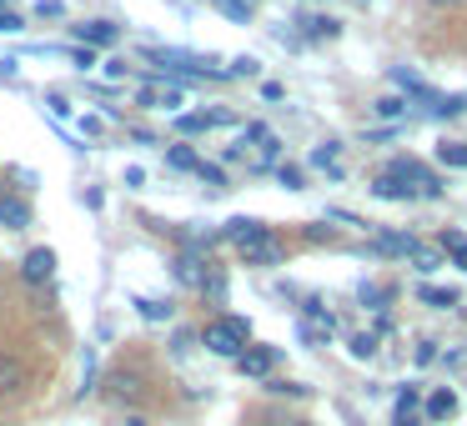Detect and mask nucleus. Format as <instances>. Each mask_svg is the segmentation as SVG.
Masks as SVG:
<instances>
[{
	"instance_id": "nucleus-25",
	"label": "nucleus",
	"mask_w": 467,
	"mask_h": 426,
	"mask_svg": "<svg viewBox=\"0 0 467 426\" xmlns=\"http://www.w3.org/2000/svg\"><path fill=\"white\" fill-rule=\"evenodd\" d=\"M417 296H422V306H437V311L457 306V291H452V286H427V281H422V291H417Z\"/></svg>"
},
{
	"instance_id": "nucleus-14",
	"label": "nucleus",
	"mask_w": 467,
	"mask_h": 426,
	"mask_svg": "<svg viewBox=\"0 0 467 426\" xmlns=\"http://www.w3.org/2000/svg\"><path fill=\"white\" fill-rule=\"evenodd\" d=\"M106 396H111L116 406L136 401V396H141V376H136V371H116L111 381H106Z\"/></svg>"
},
{
	"instance_id": "nucleus-32",
	"label": "nucleus",
	"mask_w": 467,
	"mask_h": 426,
	"mask_svg": "<svg viewBox=\"0 0 467 426\" xmlns=\"http://www.w3.org/2000/svg\"><path fill=\"white\" fill-rule=\"evenodd\" d=\"M61 56H66V61H71L81 76L91 71V66H101V61H96V51H91V46H61Z\"/></svg>"
},
{
	"instance_id": "nucleus-2",
	"label": "nucleus",
	"mask_w": 467,
	"mask_h": 426,
	"mask_svg": "<svg viewBox=\"0 0 467 426\" xmlns=\"http://www.w3.org/2000/svg\"><path fill=\"white\" fill-rule=\"evenodd\" d=\"M382 176H392V181H402V186H412L422 201H437L442 196V176L437 171H427L422 161H407V156H397V161H387V171Z\"/></svg>"
},
{
	"instance_id": "nucleus-10",
	"label": "nucleus",
	"mask_w": 467,
	"mask_h": 426,
	"mask_svg": "<svg viewBox=\"0 0 467 426\" xmlns=\"http://www.w3.org/2000/svg\"><path fill=\"white\" fill-rule=\"evenodd\" d=\"M31 386V366L16 351H0V396H21Z\"/></svg>"
},
{
	"instance_id": "nucleus-35",
	"label": "nucleus",
	"mask_w": 467,
	"mask_h": 426,
	"mask_svg": "<svg viewBox=\"0 0 467 426\" xmlns=\"http://www.w3.org/2000/svg\"><path fill=\"white\" fill-rule=\"evenodd\" d=\"M357 301H362L367 311H382V306H387V291H382V286H372V281H362V286H357Z\"/></svg>"
},
{
	"instance_id": "nucleus-34",
	"label": "nucleus",
	"mask_w": 467,
	"mask_h": 426,
	"mask_svg": "<svg viewBox=\"0 0 467 426\" xmlns=\"http://www.w3.org/2000/svg\"><path fill=\"white\" fill-rule=\"evenodd\" d=\"M437 161L442 166H467V141H442L437 146Z\"/></svg>"
},
{
	"instance_id": "nucleus-24",
	"label": "nucleus",
	"mask_w": 467,
	"mask_h": 426,
	"mask_svg": "<svg viewBox=\"0 0 467 426\" xmlns=\"http://www.w3.org/2000/svg\"><path fill=\"white\" fill-rule=\"evenodd\" d=\"M462 111H467L462 96H437V101L427 106V116H432V121H452V116H462Z\"/></svg>"
},
{
	"instance_id": "nucleus-38",
	"label": "nucleus",
	"mask_w": 467,
	"mask_h": 426,
	"mask_svg": "<svg viewBox=\"0 0 467 426\" xmlns=\"http://www.w3.org/2000/svg\"><path fill=\"white\" fill-rule=\"evenodd\" d=\"M226 291H232V286H226V276H222V271H216V266H212V276H206L202 296H212L216 306H226Z\"/></svg>"
},
{
	"instance_id": "nucleus-49",
	"label": "nucleus",
	"mask_w": 467,
	"mask_h": 426,
	"mask_svg": "<svg viewBox=\"0 0 467 426\" xmlns=\"http://www.w3.org/2000/svg\"><path fill=\"white\" fill-rule=\"evenodd\" d=\"M282 96H286V91H282L276 81H262V101H282Z\"/></svg>"
},
{
	"instance_id": "nucleus-22",
	"label": "nucleus",
	"mask_w": 467,
	"mask_h": 426,
	"mask_svg": "<svg viewBox=\"0 0 467 426\" xmlns=\"http://www.w3.org/2000/svg\"><path fill=\"white\" fill-rule=\"evenodd\" d=\"M302 321H312V326H327V331H337V316L327 311V301H322V296H306V301H302Z\"/></svg>"
},
{
	"instance_id": "nucleus-21",
	"label": "nucleus",
	"mask_w": 467,
	"mask_h": 426,
	"mask_svg": "<svg viewBox=\"0 0 467 426\" xmlns=\"http://www.w3.org/2000/svg\"><path fill=\"white\" fill-rule=\"evenodd\" d=\"M372 111L382 116L387 126H402V121H407V111H412V106H407V96H382V101H377Z\"/></svg>"
},
{
	"instance_id": "nucleus-19",
	"label": "nucleus",
	"mask_w": 467,
	"mask_h": 426,
	"mask_svg": "<svg viewBox=\"0 0 467 426\" xmlns=\"http://www.w3.org/2000/svg\"><path fill=\"white\" fill-rule=\"evenodd\" d=\"M372 196H377V201H422L412 186L392 181V176H377V181H372Z\"/></svg>"
},
{
	"instance_id": "nucleus-51",
	"label": "nucleus",
	"mask_w": 467,
	"mask_h": 426,
	"mask_svg": "<svg viewBox=\"0 0 467 426\" xmlns=\"http://www.w3.org/2000/svg\"><path fill=\"white\" fill-rule=\"evenodd\" d=\"M81 201H86V206H91V211H101V206H106V196H101V191H96V186H91V191H86V196H81Z\"/></svg>"
},
{
	"instance_id": "nucleus-52",
	"label": "nucleus",
	"mask_w": 467,
	"mask_h": 426,
	"mask_svg": "<svg viewBox=\"0 0 467 426\" xmlns=\"http://www.w3.org/2000/svg\"><path fill=\"white\" fill-rule=\"evenodd\" d=\"M126 426H151V421H146V416H136V411H131V416H126Z\"/></svg>"
},
{
	"instance_id": "nucleus-18",
	"label": "nucleus",
	"mask_w": 467,
	"mask_h": 426,
	"mask_svg": "<svg viewBox=\"0 0 467 426\" xmlns=\"http://www.w3.org/2000/svg\"><path fill=\"white\" fill-rule=\"evenodd\" d=\"M131 306L141 311V321H151V326H161V321H171V316H176V306L171 301H156V296H131Z\"/></svg>"
},
{
	"instance_id": "nucleus-4",
	"label": "nucleus",
	"mask_w": 467,
	"mask_h": 426,
	"mask_svg": "<svg viewBox=\"0 0 467 426\" xmlns=\"http://www.w3.org/2000/svg\"><path fill=\"white\" fill-rule=\"evenodd\" d=\"M276 361H282V351H276V346L252 341L242 356H236V371H242V376H256V381H266V376L276 371Z\"/></svg>"
},
{
	"instance_id": "nucleus-41",
	"label": "nucleus",
	"mask_w": 467,
	"mask_h": 426,
	"mask_svg": "<svg viewBox=\"0 0 467 426\" xmlns=\"http://www.w3.org/2000/svg\"><path fill=\"white\" fill-rule=\"evenodd\" d=\"M276 181H282L286 186V191H302V186H306V176H302V166H276Z\"/></svg>"
},
{
	"instance_id": "nucleus-1",
	"label": "nucleus",
	"mask_w": 467,
	"mask_h": 426,
	"mask_svg": "<svg viewBox=\"0 0 467 426\" xmlns=\"http://www.w3.org/2000/svg\"><path fill=\"white\" fill-rule=\"evenodd\" d=\"M202 346H206L212 356L236 361V356L252 346V321H246V316H222V321H206V326H202Z\"/></svg>"
},
{
	"instance_id": "nucleus-33",
	"label": "nucleus",
	"mask_w": 467,
	"mask_h": 426,
	"mask_svg": "<svg viewBox=\"0 0 467 426\" xmlns=\"http://www.w3.org/2000/svg\"><path fill=\"white\" fill-rule=\"evenodd\" d=\"M296 341L302 346H327L332 331H327V326H312V321H296Z\"/></svg>"
},
{
	"instance_id": "nucleus-42",
	"label": "nucleus",
	"mask_w": 467,
	"mask_h": 426,
	"mask_svg": "<svg viewBox=\"0 0 467 426\" xmlns=\"http://www.w3.org/2000/svg\"><path fill=\"white\" fill-rule=\"evenodd\" d=\"M196 176H202L212 191H226V186H232V181H226V171H222V166H212V161H202V171H196Z\"/></svg>"
},
{
	"instance_id": "nucleus-20",
	"label": "nucleus",
	"mask_w": 467,
	"mask_h": 426,
	"mask_svg": "<svg viewBox=\"0 0 467 426\" xmlns=\"http://www.w3.org/2000/svg\"><path fill=\"white\" fill-rule=\"evenodd\" d=\"M96 381H101V361H96V351L86 346V361H81V386H76V401H86V396L96 391Z\"/></svg>"
},
{
	"instance_id": "nucleus-30",
	"label": "nucleus",
	"mask_w": 467,
	"mask_h": 426,
	"mask_svg": "<svg viewBox=\"0 0 467 426\" xmlns=\"http://www.w3.org/2000/svg\"><path fill=\"white\" fill-rule=\"evenodd\" d=\"M422 401H397L392 406V426H422Z\"/></svg>"
},
{
	"instance_id": "nucleus-16",
	"label": "nucleus",
	"mask_w": 467,
	"mask_h": 426,
	"mask_svg": "<svg viewBox=\"0 0 467 426\" xmlns=\"http://www.w3.org/2000/svg\"><path fill=\"white\" fill-rule=\"evenodd\" d=\"M312 166H317V171H327V176H332V181H342V146H337V141H322V146H317V151H312Z\"/></svg>"
},
{
	"instance_id": "nucleus-9",
	"label": "nucleus",
	"mask_w": 467,
	"mask_h": 426,
	"mask_svg": "<svg viewBox=\"0 0 467 426\" xmlns=\"http://www.w3.org/2000/svg\"><path fill=\"white\" fill-rule=\"evenodd\" d=\"M216 126H236V116L232 111H182L176 116V131L182 136H206Z\"/></svg>"
},
{
	"instance_id": "nucleus-17",
	"label": "nucleus",
	"mask_w": 467,
	"mask_h": 426,
	"mask_svg": "<svg viewBox=\"0 0 467 426\" xmlns=\"http://www.w3.org/2000/svg\"><path fill=\"white\" fill-rule=\"evenodd\" d=\"M412 251H417V241L402 236V231H387V236L372 241V256H407V261H412Z\"/></svg>"
},
{
	"instance_id": "nucleus-23",
	"label": "nucleus",
	"mask_w": 467,
	"mask_h": 426,
	"mask_svg": "<svg viewBox=\"0 0 467 426\" xmlns=\"http://www.w3.org/2000/svg\"><path fill=\"white\" fill-rule=\"evenodd\" d=\"M166 166H171V171H202V156L192 151V146H166Z\"/></svg>"
},
{
	"instance_id": "nucleus-46",
	"label": "nucleus",
	"mask_w": 467,
	"mask_h": 426,
	"mask_svg": "<svg viewBox=\"0 0 467 426\" xmlns=\"http://www.w3.org/2000/svg\"><path fill=\"white\" fill-rule=\"evenodd\" d=\"M266 391H276V396H306V386L302 381H266Z\"/></svg>"
},
{
	"instance_id": "nucleus-26",
	"label": "nucleus",
	"mask_w": 467,
	"mask_h": 426,
	"mask_svg": "<svg viewBox=\"0 0 467 426\" xmlns=\"http://www.w3.org/2000/svg\"><path fill=\"white\" fill-rule=\"evenodd\" d=\"M252 76H262V61H256V56H236V61H226V81H252Z\"/></svg>"
},
{
	"instance_id": "nucleus-43",
	"label": "nucleus",
	"mask_w": 467,
	"mask_h": 426,
	"mask_svg": "<svg viewBox=\"0 0 467 426\" xmlns=\"http://www.w3.org/2000/svg\"><path fill=\"white\" fill-rule=\"evenodd\" d=\"M106 66V81H126V76H131V61H126V56H111V61H101Z\"/></svg>"
},
{
	"instance_id": "nucleus-27",
	"label": "nucleus",
	"mask_w": 467,
	"mask_h": 426,
	"mask_svg": "<svg viewBox=\"0 0 467 426\" xmlns=\"http://www.w3.org/2000/svg\"><path fill=\"white\" fill-rule=\"evenodd\" d=\"M212 5H216V11H222L232 25H246V21H252V0H212Z\"/></svg>"
},
{
	"instance_id": "nucleus-37",
	"label": "nucleus",
	"mask_w": 467,
	"mask_h": 426,
	"mask_svg": "<svg viewBox=\"0 0 467 426\" xmlns=\"http://www.w3.org/2000/svg\"><path fill=\"white\" fill-rule=\"evenodd\" d=\"M412 266H417V271H437V266H442V251H437V246H417V251H412Z\"/></svg>"
},
{
	"instance_id": "nucleus-39",
	"label": "nucleus",
	"mask_w": 467,
	"mask_h": 426,
	"mask_svg": "<svg viewBox=\"0 0 467 426\" xmlns=\"http://www.w3.org/2000/svg\"><path fill=\"white\" fill-rule=\"evenodd\" d=\"M66 0H36V21H66Z\"/></svg>"
},
{
	"instance_id": "nucleus-11",
	"label": "nucleus",
	"mask_w": 467,
	"mask_h": 426,
	"mask_svg": "<svg viewBox=\"0 0 467 426\" xmlns=\"http://www.w3.org/2000/svg\"><path fill=\"white\" fill-rule=\"evenodd\" d=\"M31 221H36V211H31V201H26V196L0 191V226H5V231H26Z\"/></svg>"
},
{
	"instance_id": "nucleus-15",
	"label": "nucleus",
	"mask_w": 467,
	"mask_h": 426,
	"mask_svg": "<svg viewBox=\"0 0 467 426\" xmlns=\"http://www.w3.org/2000/svg\"><path fill=\"white\" fill-rule=\"evenodd\" d=\"M296 25H302L306 41H337V36H342V25H337L332 15H296Z\"/></svg>"
},
{
	"instance_id": "nucleus-48",
	"label": "nucleus",
	"mask_w": 467,
	"mask_h": 426,
	"mask_svg": "<svg viewBox=\"0 0 467 426\" xmlns=\"http://www.w3.org/2000/svg\"><path fill=\"white\" fill-rule=\"evenodd\" d=\"M76 126H81V136H91V141H96V136L106 131V121H101V116H81V121H76Z\"/></svg>"
},
{
	"instance_id": "nucleus-8",
	"label": "nucleus",
	"mask_w": 467,
	"mask_h": 426,
	"mask_svg": "<svg viewBox=\"0 0 467 426\" xmlns=\"http://www.w3.org/2000/svg\"><path fill=\"white\" fill-rule=\"evenodd\" d=\"M71 36H76V46L106 51V46L121 41V25H116V21H81V25H71Z\"/></svg>"
},
{
	"instance_id": "nucleus-3",
	"label": "nucleus",
	"mask_w": 467,
	"mask_h": 426,
	"mask_svg": "<svg viewBox=\"0 0 467 426\" xmlns=\"http://www.w3.org/2000/svg\"><path fill=\"white\" fill-rule=\"evenodd\" d=\"M136 101L146 106V111H176L182 116V106H186V91L176 81H161V76H151V81L136 91Z\"/></svg>"
},
{
	"instance_id": "nucleus-44",
	"label": "nucleus",
	"mask_w": 467,
	"mask_h": 426,
	"mask_svg": "<svg viewBox=\"0 0 467 426\" xmlns=\"http://www.w3.org/2000/svg\"><path fill=\"white\" fill-rule=\"evenodd\" d=\"M437 356H442V351H437V341H417V351H412V361H417V366H432V361H437Z\"/></svg>"
},
{
	"instance_id": "nucleus-50",
	"label": "nucleus",
	"mask_w": 467,
	"mask_h": 426,
	"mask_svg": "<svg viewBox=\"0 0 467 426\" xmlns=\"http://www.w3.org/2000/svg\"><path fill=\"white\" fill-rule=\"evenodd\" d=\"M131 141H136V146H161L151 131H141V126H131Z\"/></svg>"
},
{
	"instance_id": "nucleus-45",
	"label": "nucleus",
	"mask_w": 467,
	"mask_h": 426,
	"mask_svg": "<svg viewBox=\"0 0 467 426\" xmlns=\"http://www.w3.org/2000/svg\"><path fill=\"white\" fill-rule=\"evenodd\" d=\"M397 131H402V126H377V131H362V141L367 146H382V141H392Z\"/></svg>"
},
{
	"instance_id": "nucleus-36",
	"label": "nucleus",
	"mask_w": 467,
	"mask_h": 426,
	"mask_svg": "<svg viewBox=\"0 0 467 426\" xmlns=\"http://www.w3.org/2000/svg\"><path fill=\"white\" fill-rule=\"evenodd\" d=\"M46 111H51V121H71V116H76V106L66 101L61 91H46Z\"/></svg>"
},
{
	"instance_id": "nucleus-5",
	"label": "nucleus",
	"mask_w": 467,
	"mask_h": 426,
	"mask_svg": "<svg viewBox=\"0 0 467 426\" xmlns=\"http://www.w3.org/2000/svg\"><path fill=\"white\" fill-rule=\"evenodd\" d=\"M171 276H176L182 286H192V291H202L206 276H212V261H206V251H192V246H186V251L171 261Z\"/></svg>"
},
{
	"instance_id": "nucleus-47",
	"label": "nucleus",
	"mask_w": 467,
	"mask_h": 426,
	"mask_svg": "<svg viewBox=\"0 0 467 426\" xmlns=\"http://www.w3.org/2000/svg\"><path fill=\"white\" fill-rule=\"evenodd\" d=\"M121 181H126V191H141V186H146V171H141V166H126Z\"/></svg>"
},
{
	"instance_id": "nucleus-31",
	"label": "nucleus",
	"mask_w": 467,
	"mask_h": 426,
	"mask_svg": "<svg viewBox=\"0 0 467 426\" xmlns=\"http://www.w3.org/2000/svg\"><path fill=\"white\" fill-rule=\"evenodd\" d=\"M437 251H447V256H452V266H462V271H467V236L447 231L442 241H437Z\"/></svg>"
},
{
	"instance_id": "nucleus-29",
	"label": "nucleus",
	"mask_w": 467,
	"mask_h": 426,
	"mask_svg": "<svg viewBox=\"0 0 467 426\" xmlns=\"http://www.w3.org/2000/svg\"><path fill=\"white\" fill-rule=\"evenodd\" d=\"M196 346H202V331H192V326H176L171 331V356H192Z\"/></svg>"
},
{
	"instance_id": "nucleus-40",
	"label": "nucleus",
	"mask_w": 467,
	"mask_h": 426,
	"mask_svg": "<svg viewBox=\"0 0 467 426\" xmlns=\"http://www.w3.org/2000/svg\"><path fill=\"white\" fill-rule=\"evenodd\" d=\"M26 31V15H16L5 0H0V36H21Z\"/></svg>"
},
{
	"instance_id": "nucleus-6",
	"label": "nucleus",
	"mask_w": 467,
	"mask_h": 426,
	"mask_svg": "<svg viewBox=\"0 0 467 426\" xmlns=\"http://www.w3.org/2000/svg\"><path fill=\"white\" fill-rule=\"evenodd\" d=\"M56 276V251L51 246H31V251L21 256V281L26 286H51Z\"/></svg>"
},
{
	"instance_id": "nucleus-12",
	"label": "nucleus",
	"mask_w": 467,
	"mask_h": 426,
	"mask_svg": "<svg viewBox=\"0 0 467 426\" xmlns=\"http://www.w3.org/2000/svg\"><path fill=\"white\" fill-rule=\"evenodd\" d=\"M272 226L266 221H256V216H232V221L216 231V241H232V246H246V241H256V236H266Z\"/></svg>"
},
{
	"instance_id": "nucleus-28",
	"label": "nucleus",
	"mask_w": 467,
	"mask_h": 426,
	"mask_svg": "<svg viewBox=\"0 0 467 426\" xmlns=\"http://www.w3.org/2000/svg\"><path fill=\"white\" fill-rule=\"evenodd\" d=\"M347 351H352L357 361H372V356H377V336L372 331H352V336H347Z\"/></svg>"
},
{
	"instance_id": "nucleus-7",
	"label": "nucleus",
	"mask_w": 467,
	"mask_h": 426,
	"mask_svg": "<svg viewBox=\"0 0 467 426\" xmlns=\"http://www.w3.org/2000/svg\"><path fill=\"white\" fill-rule=\"evenodd\" d=\"M236 251H242V266H282L286 261V251H282V241H276L272 231L266 236H256V241H246V246H236Z\"/></svg>"
},
{
	"instance_id": "nucleus-13",
	"label": "nucleus",
	"mask_w": 467,
	"mask_h": 426,
	"mask_svg": "<svg viewBox=\"0 0 467 426\" xmlns=\"http://www.w3.org/2000/svg\"><path fill=\"white\" fill-rule=\"evenodd\" d=\"M422 416H427L432 426H447V421L457 416V396H452V391H427V396H422Z\"/></svg>"
}]
</instances>
